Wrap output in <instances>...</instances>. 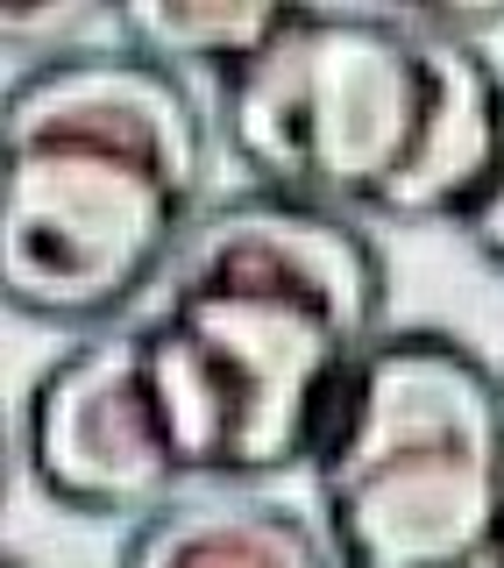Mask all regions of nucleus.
<instances>
[{
  "label": "nucleus",
  "instance_id": "10",
  "mask_svg": "<svg viewBox=\"0 0 504 568\" xmlns=\"http://www.w3.org/2000/svg\"><path fill=\"white\" fill-rule=\"evenodd\" d=\"M8 50H43L50 58H79V50H100L93 36H121V8H58V14H8Z\"/></svg>",
  "mask_w": 504,
  "mask_h": 568
},
{
  "label": "nucleus",
  "instance_id": "4",
  "mask_svg": "<svg viewBox=\"0 0 504 568\" xmlns=\"http://www.w3.org/2000/svg\"><path fill=\"white\" fill-rule=\"evenodd\" d=\"M192 200L157 171L100 150H0V298L29 320L121 313L178 256Z\"/></svg>",
  "mask_w": 504,
  "mask_h": 568
},
{
  "label": "nucleus",
  "instance_id": "11",
  "mask_svg": "<svg viewBox=\"0 0 504 568\" xmlns=\"http://www.w3.org/2000/svg\"><path fill=\"white\" fill-rule=\"evenodd\" d=\"M462 235H470L483 256L504 271V156H497V171H491V185L476 192V206L462 213Z\"/></svg>",
  "mask_w": 504,
  "mask_h": 568
},
{
  "label": "nucleus",
  "instance_id": "2",
  "mask_svg": "<svg viewBox=\"0 0 504 568\" xmlns=\"http://www.w3.org/2000/svg\"><path fill=\"white\" fill-rule=\"evenodd\" d=\"M313 484L334 568H504V377L447 334H376Z\"/></svg>",
  "mask_w": 504,
  "mask_h": 568
},
{
  "label": "nucleus",
  "instance_id": "8",
  "mask_svg": "<svg viewBox=\"0 0 504 568\" xmlns=\"http://www.w3.org/2000/svg\"><path fill=\"white\" fill-rule=\"evenodd\" d=\"M114 568H334V547L263 497H171L135 519Z\"/></svg>",
  "mask_w": 504,
  "mask_h": 568
},
{
  "label": "nucleus",
  "instance_id": "6",
  "mask_svg": "<svg viewBox=\"0 0 504 568\" xmlns=\"http://www.w3.org/2000/svg\"><path fill=\"white\" fill-rule=\"evenodd\" d=\"M171 292H256L292 298L363 355L384 334V256L355 213L292 200V192H235L192 213L171 256Z\"/></svg>",
  "mask_w": 504,
  "mask_h": 568
},
{
  "label": "nucleus",
  "instance_id": "1",
  "mask_svg": "<svg viewBox=\"0 0 504 568\" xmlns=\"http://www.w3.org/2000/svg\"><path fill=\"white\" fill-rule=\"evenodd\" d=\"M228 150L263 192L462 221L504 156V79L483 43L405 8H299L278 43L221 79Z\"/></svg>",
  "mask_w": 504,
  "mask_h": 568
},
{
  "label": "nucleus",
  "instance_id": "12",
  "mask_svg": "<svg viewBox=\"0 0 504 568\" xmlns=\"http://www.w3.org/2000/svg\"><path fill=\"white\" fill-rule=\"evenodd\" d=\"M0 568H22V561H0Z\"/></svg>",
  "mask_w": 504,
  "mask_h": 568
},
{
  "label": "nucleus",
  "instance_id": "9",
  "mask_svg": "<svg viewBox=\"0 0 504 568\" xmlns=\"http://www.w3.org/2000/svg\"><path fill=\"white\" fill-rule=\"evenodd\" d=\"M292 14L299 8H278V0H135V8H121V43L171 71L206 64L228 79L278 43Z\"/></svg>",
  "mask_w": 504,
  "mask_h": 568
},
{
  "label": "nucleus",
  "instance_id": "3",
  "mask_svg": "<svg viewBox=\"0 0 504 568\" xmlns=\"http://www.w3.org/2000/svg\"><path fill=\"white\" fill-rule=\"evenodd\" d=\"M150 384L192 476H278L320 448L355 348L320 313L256 292H171L142 320Z\"/></svg>",
  "mask_w": 504,
  "mask_h": 568
},
{
  "label": "nucleus",
  "instance_id": "7",
  "mask_svg": "<svg viewBox=\"0 0 504 568\" xmlns=\"http://www.w3.org/2000/svg\"><path fill=\"white\" fill-rule=\"evenodd\" d=\"M29 142L129 156L164 185H178L185 200H200L206 178V114L192 100L185 71L142 58L129 43L29 64L0 106V150H29Z\"/></svg>",
  "mask_w": 504,
  "mask_h": 568
},
{
  "label": "nucleus",
  "instance_id": "5",
  "mask_svg": "<svg viewBox=\"0 0 504 568\" xmlns=\"http://www.w3.org/2000/svg\"><path fill=\"white\" fill-rule=\"evenodd\" d=\"M29 476L93 519H150L192 484L150 384L142 327H107L43 369L22 419Z\"/></svg>",
  "mask_w": 504,
  "mask_h": 568
}]
</instances>
